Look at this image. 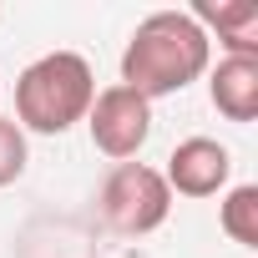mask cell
I'll use <instances>...</instances> for the list:
<instances>
[{
  "label": "cell",
  "mask_w": 258,
  "mask_h": 258,
  "mask_svg": "<svg viewBox=\"0 0 258 258\" xmlns=\"http://www.w3.org/2000/svg\"><path fill=\"white\" fill-rule=\"evenodd\" d=\"M86 126H91L96 152H106L111 162H132L152 137V101H142L137 91H126L116 81V86L96 91V101L86 111Z\"/></svg>",
  "instance_id": "4"
},
{
  "label": "cell",
  "mask_w": 258,
  "mask_h": 258,
  "mask_svg": "<svg viewBox=\"0 0 258 258\" xmlns=\"http://www.w3.org/2000/svg\"><path fill=\"white\" fill-rule=\"evenodd\" d=\"M228 172H233V157L218 137H182L167 157L162 182L182 198H218L228 187Z\"/></svg>",
  "instance_id": "5"
},
{
  "label": "cell",
  "mask_w": 258,
  "mask_h": 258,
  "mask_svg": "<svg viewBox=\"0 0 258 258\" xmlns=\"http://www.w3.org/2000/svg\"><path fill=\"white\" fill-rule=\"evenodd\" d=\"M218 223H223V233H228L233 243L258 248V187H253V182L233 187V192L223 198V208H218Z\"/></svg>",
  "instance_id": "8"
},
{
  "label": "cell",
  "mask_w": 258,
  "mask_h": 258,
  "mask_svg": "<svg viewBox=\"0 0 258 258\" xmlns=\"http://www.w3.org/2000/svg\"><path fill=\"white\" fill-rule=\"evenodd\" d=\"M96 101V76L91 61L76 51H46L36 56L21 81H16V126L21 132H41V137H61L76 121H86Z\"/></svg>",
  "instance_id": "2"
},
{
  "label": "cell",
  "mask_w": 258,
  "mask_h": 258,
  "mask_svg": "<svg viewBox=\"0 0 258 258\" xmlns=\"http://www.w3.org/2000/svg\"><path fill=\"white\" fill-rule=\"evenodd\" d=\"M213 61V36L187 11H152L121 51V86L142 101L192 86Z\"/></svg>",
  "instance_id": "1"
},
{
  "label": "cell",
  "mask_w": 258,
  "mask_h": 258,
  "mask_svg": "<svg viewBox=\"0 0 258 258\" xmlns=\"http://www.w3.org/2000/svg\"><path fill=\"white\" fill-rule=\"evenodd\" d=\"M203 31H218L228 56H258V6L253 0H198L187 11Z\"/></svg>",
  "instance_id": "6"
},
{
  "label": "cell",
  "mask_w": 258,
  "mask_h": 258,
  "mask_svg": "<svg viewBox=\"0 0 258 258\" xmlns=\"http://www.w3.org/2000/svg\"><path fill=\"white\" fill-rule=\"evenodd\" d=\"M208 96L228 121L258 116V56H223L208 76Z\"/></svg>",
  "instance_id": "7"
},
{
  "label": "cell",
  "mask_w": 258,
  "mask_h": 258,
  "mask_svg": "<svg viewBox=\"0 0 258 258\" xmlns=\"http://www.w3.org/2000/svg\"><path fill=\"white\" fill-rule=\"evenodd\" d=\"M172 213V187L162 182L157 167L147 162H116L101 182V218L126 233V238H142V233H157Z\"/></svg>",
  "instance_id": "3"
},
{
  "label": "cell",
  "mask_w": 258,
  "mask_h": 258,
  "mask_svg": "<svg viewBox=\"0 0 258 258\" xmlns=\"http://www.w3.org/2000/svg\"><path fill=\"white\" fill-rule=\"evenodd\" d=\"M21 172H26V132L11 116H0V187H11Z\"/></svg>",
  "instance_id": "9"
}]
</instances>
